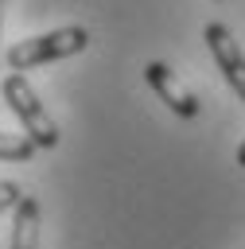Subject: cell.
I'll return each instance as SVG.
<instances>
[{"mask_svg":"<svg viewBox=\"0 0 245 249\" xmlns=\"http://www.w3.org/2000/svg\"><path fill=\"white\" fill-rule=\"evenodd\" d=\"M89 47V31L70 23V27H54L47 35H31V39H16L8 51H4V62L12 74H23L31 66H43V62H54V58H70V54H82Z\"/></svg>","mask_w":245,"mask_h":249,"instance_id":"1","label":"cell"},{"mask_svg":"<svg viewBox=\"0 0 245 249\" xmlns=\"http://www.w3.org/2000/svg\"><path fill=\"white\" fill-rule=\"evenodd\" d=\"M4 101H8V109L16 113V121H19V128H23V136L35 144V148H54L58 140H62V132H58V124H54V117L47 113V105L39 101V93H35V86L23 78V74H12L8 70V78H4Z\"/></svg>","mask_w":245,"mask_h":249,"instance_id":"2","label":"cell"},{"mask_svg":"<svg viewBox=\"0 0 245 249\" xmlns=\"http://www.w3.org/2000/svg\"><path fill=\"white\" fill-rule=\"evenodd\" d=\"M202 39H206L210 58L218 62L222 78L229 82V89L245 101V51H241V43L233 39V31H229L226 23H206V27H202Z\"/></svg>","mask_w":245,"mask_h":249,"instance_id":"3","label":"cell"},{"mask_svg":"<svg viewBox=\"0 0 245 249\" xmlns=\"http://www.w3.org/2000/svg\"><path fill=\"white\" fill-rule=\"evenodd\" d=\"M144 82L156 89V97H159L171 113H179V117H187V121H194V117L202 113L198 97L183 86V78H179L167 62H148V66H144Z\"/></svg>","mask_w":245,"mask_h":249,"instance_id":"4","label":"cell"},{"mask_svg":"<svg viewBox=\"0 0 245 249\" xmlns=\"http://www.w3.org/2000/svg\"><path fill=\"white\" fill-rule=\"evenodd\" d=\"M12 214V249H39V202L27 195Z\"/></svg>","mask_w":245,"mask_h":249,"instance_id":"5","label":"cell"},{"mask_svg":"<svg viewBox=\"0 0 245 249\" xmlns=\"http://www.w3.org/2000/svg\"><path fill=\"white\" fill-rule=\"evenodd\" d=\"M35 152H39V148H35L23 132H0V160H8V163H27Z\"/></svg>","mask_w":245,"mask_h":249,"instance_id":"6","label":"cell"},{"mask_svg":"<svg viewBox=\"0 0 245 249\" xmlns=\"http://www.w3.org/2000/svg\"><path fill=\"white\" fill-rule=\"evenodd\" d=\"M23 198H27V195H23V187H19V183H12V179H0V214L16 210Z\"/></svg>","mask_w":245,"mask_h":249,"instance_id":"7","label":"cell"},{"mask_svg":"<svg viewBox=\"0 0 245 249\" xmlns=\"http://www.w3.org/2000/svg\"><path fill=\"white\" fill-rule=\"evenodd\" d=\"M237 163H241V167H245V140H241V144H237Z\"/></svg>","mask_w":245,"mask_h":249,"instance_id":"8","label":"cell"},{"mask_svg":"<svg viewBox=\"0 0 245 249\" xmlns=\"http://www.w3.org/2000/svg\"><path fill=\"white\" fill-rule=\"evenodd\" d=\"M4 8H8V0H0V31H4Z\"/></svg>","mask_w":245,"mask_h":249,"instance_id":"9","label":"cell"}]
</instances>
